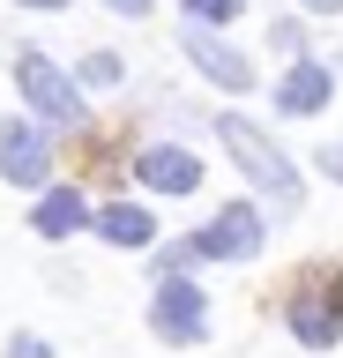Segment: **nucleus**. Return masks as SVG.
<instances>
[{
    "label": "nucleus",
    "mask_w": 343,
    "mask_h": 358,
    "mask_svg": "<svg viewBox=\"0 0 343 358\" xmlns=\"http://www.w3.org/2000/svg\"><path fill=\"white\" fill-rule=\"evenodd\" d=\"M119 75H127L119 52H90V60H82V83H119Z\"/></svg>",
    "instance_id": "obj_13"
},
{
    "label": "nucleus",
    "mask_w": 343,
    "mask_h": 358,
    "mask_svg": "<svg viewBox=\"0 0 343 358\" xmlns=\"http://www.w3.org/2000/svg\"><path fill=\"white\" fill-rule=\"evenodd\" d=\"M90 217L97 209L82 201V187H38V201H30V231L38 239H75Z\"/></svg>",
    "instance_id": "obj_11"
},
{
    "label": "nucleus",
    "mask_w": 343,
    "mask_h": 358,
    "mask_svg": "<svg viewBox=\"0 0 343 358\" xmlns=\"http://www.w3.org/2000/svg\"><path fill=\"white\" fill-rule=\"evenodd\" d=\"M90 231L105 246H119V254H149L157 246V217H149V201H105L90 217Z\"/></svg>",
    "instance_id": "obj_10"
},
{
    "label": "nucleus",
    "mask_w": 343,
    "mask_h": 358,
    "mask_svg": "<svg viewBox=\"0 0 343 358\" xmlns=\"http://www.w3.org/2000/svg\"><path fill=\"white\" fill-rule=\"evenodd\" d=\"M239 8H247V0H187V22H209V30H217V22H231Z\"/></svg>",
    "instance_id": "obj_12"
},
{
    "label": "nucleus",
    "mask_w": 343,
    "mask_h": 358,
    "mask_svg": "<svg viewBox=\"0 0 343 358\" xmlns=\"http://www.w3.org/2000/svg\"><path fill=\"white\" fill-rule=\"evenodd\" d=\"M135 179L149 194H194V187H202V157L180 150V142H142L135 150Z\"/></svg>",
    "instance_id": "obj_8"
},
{
    "label": "nucleus",
    "mask_w": 343,
    "mask_h": 358,
    "mask_svg": "<svg viewBox=\"0 0 343 358\" xmlns=\"http://www.w3.org/2000/svg\"><path fill=\"white\" fill-rule=\"evenodd\" d=\"M8 358H52V343L30 336V329H15V336H8Z\"/></svg>",
    "instance_id": "obj_14"
},
{
    "label": "nucleus",
    "mask_w": 343,
    "mask_h": 358,
    "mask_svg": "<svg viewBox=\"0 0 343 358\" xmlns=\"http://www.w3.org/2000/svg\"><path fill=\"white\" fill-rule=\"evenodd\" d=\"M328 97H336V75H328L321 60H306V52H298V60L284 67V83H276V112H291V120L328 112Z\"/></svg>",
    "instance_id": "obj_9"
},
{
    "label": "nucleus",
    "mask_w": 343,
    "mask_h": 358,
    "mask_svg": "<svg viewBox=\"0 0 343 358\" xmlns=\"http://www.w3.org/2000/svg\"><path fill=\"white\" fill-rule=\"evenodd\" d=\"M112 15H149V0H105Z\"/></svg>",
    "instance_id": "obj_17"
},
{
    "label": "nucleus",
    "mask_w": 343,
    "mask_h": 358,
    "mask_svg": "<svg viewBox=\"0 0 343 358\" xmlns=\"http://www.w3.org/2000/svg\"><path fill=\"white\" fill-rule=\"evenodd\" d=\"M284 329H291L306 351H336L343 343V268L306 276V284L284 299Z\"/></svg>",
    "instance_id": "obj_2"
},
{
    "label": "nucleus",
    "mask_w": 343,
    "mask_h": 358,
    "mask_svg": "<svg viewBox=\"0 0 343 358\" xmlns=\"http://www.w3.org/2000/svg\"><path fill=\"white\" fill-rule=\"evenodd\" d=\"M180 52H187L194 67H202V75H209L217 90H231V97L261 83V75H254V60L239 52V45H224L217 30H209V22H187V30H180Z\"/></svg>",
    "instance_id": "obj_7"
},
{
    "label": "nucleus",
    "mask_w": 343,
    "mask_h": 358,
    "mask_svg": "<svg viewBox=\"0 0 343 358\" xmlns=\"http://www.w3.org/2000/svg\"><path fill=\"white\" fill-rule=\"evenodd\" d=\"M15 90H23V105L45 120V127H82L90 112H82V90L60 75V60H45L38 45H23L15 52Z\"/></svg>",
    "instance_id": "obj_3"
},
{
    "label": "nucleus",
    "mask_w": 343,
    "mask_h": 358,
    "mask_svg": "<svg viewBox=\"0 0 343 358\" xmlns=\"http://www.w3.org/2000/svg\"><path fill=\"white\" fill-rule=\"evenodd\" d=\"M269 45H276V52H291V60H298V45H306V38H298V22H276V30H269Z\"/></svg>",
    "instance_id": "obj_15"
},
{
    "label": "nucleus",
    "mask_w": 343,
    "mask_h": 358,
    "mask_svg": "<svg viewBox=\"0 0 343 358\" xmlns=\"http://www.w3.org/2000/svg\"><path fill=\"white\" fill-rule=\"evenodd\" d=\"M0 179L52 187V134L38 127V120H0Z\"/></svg>",
    "instance_id": "obj_6"
},
{
    "label": "nucleus",
    "mask_w": 343,
    "mask_h": 358,
    "mask_svg": "<svg viewBox=\"0 0 343 358\" xmlns=\"http://www.w3.org/2000/svg\"><path fill=\"white\" fill-rule=\"evenodd\" d=\"M306 8H314V15H336V8H343V0H306Z\"/></svg>",
    "instance_id": "obj_18"
},
{
    "label": "nucleus",
    "mask_w": 343,
    "mask_h": 358,
    "mask_svg": "<svg viewBox=\"0 0 343 358\" xmlns=\"http://www.w3.org/2000/svg\"><path fill=\"white\" fill-rule=\"evenodd\" d=\"M321 172H328V179H343V142H328V150H321Z\"/></svg>",
    "instance_id": "obj_16"
},
{
    "label": "nucleus",
    "mask_w": 343,
    "mask_h": 358,
    "mask_svg": "<svg viewBox=\"0 0 343 358\" xmlns=\"http://www.w3.org/2000/svg\"><path fill=\"white\" fill-rule=\"evenodd\" d=\"M217 142L231 150V164H239V172L254 179V194L269 201L276 217H291L298 201H306V179H298V164H291L284 150H276V142H269L261 127H254L247 112H217Z\"/></svg>",
    "instance_id": "obj_1"
},
{
    "label": "nucleus",
    "mask_w": 343,
    "mask_h": 358,
    "mask_svg": "<svg viewBox=\"0 0 343 358\" xmlns=\"http://www.w3.org/2000/svg\"><path fill=\"white\" fill-rule=\"evenodd\" d=\"M149 336L172 343V351L202 343V336H209V299H202V284H187V276H157V291H149Z\"/></svg>",
    "instance_id": "obj_4"
},
{
    "label": "nucleus",
    "mask_w": 343,
    "mask_h": 358,
    "mask_svg": "<svg viewBox=\"0 0 343 358\" xmlns=\"http://www.w3.org/2000/svg\"><path fill=\"white\" fill-rule=\"evenodd\" d=\"M261 239H269V224H261V201H224V209H217V217L194 231L202 262H254V254H261Z\"/></svg>",
    "instance_id": "obj_5"
},
{
    "label": "nucleus",
    "mask_w": 343,
    "mask_h": 358,
    "mask_svg": "<svg viewBox=\"0 0 343 358\" xmlns=\"http://www.w3.org/2000/svg\"><path fill=\"white\" fill-rule=\"evenodd\" d=\"M23 8H68V0H23Z\"/></svg>",
    "instance_id": "obj_19"
}]
</instances>
